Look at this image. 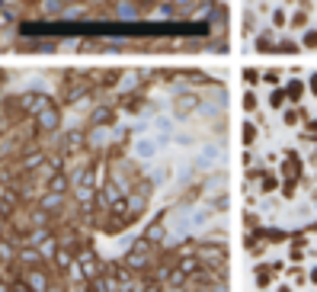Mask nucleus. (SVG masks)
Returning a JSON list of instances; mask_svg holds the SVG:
<instances>
[{
  "label": "nucleus",
  "mask_w": 317,
  "mask_h": 292,
  "mask_svg": "<svg viewBox=\"0 0 317 292\" xmlns=\"http://www.w3.org/2000/svg\"><path fill=\"white\" fill-rule=\"evenodd\" d=\"M301 48H317V29L314 26H307L304 35H301Z\"/></svg>",
  "instance_id": "obj_1"
}]
</instances>
